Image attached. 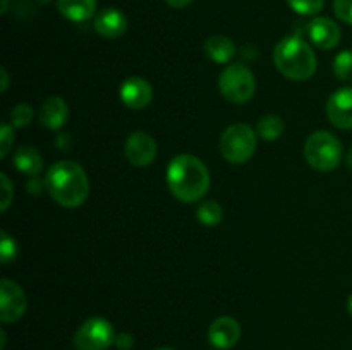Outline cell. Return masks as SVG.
Listing matches in <instances>:
<instances>
[{"mask_svg":"<svg viewBox=\"0 0 352 350\" xmlns=\"http://www.w3.org/2000/svg\"><path fill=\"white\" fill-rule=\"evenodd\" d=\"M45 187L57 205L78 208L89 194V182L85 168L71 160L55 161L47 172Z\"/></svg>","mask_w":352,"mask_h":350,"instance_id":"6da1fadb","label":"cell"},{"mask_svg":"<svg viewBox=\"0 0 352 350\" xmlns=\"http://www.w3.org/2000/svg\"><path fill=\"white\" fill-rule=\"evenodd\" d=\"M167 184L175 199L181 202H196L210 189V172L199 158L179 154L168 163Z\"/></svg>","mask_w":352,"mask_h":350,"instance_id":"7a4b0ae2","label":"cell"},{"mask_svg":"<svg viewBox=\"0 0 352 350\" xmlns=\"http://www.w3.org/2000/svg\"><path fill=\"white\" fill-rule=\"evenodd\" d=\"M274 62L278 72L292 81H306L316 72V55L299 36H287L278 41L274 50Z\"/></svg>","mask_w":352,"mask_h":350,"instance_id":"3957f363","label":"cell"},{"mask_svg":"<svg viewBox=\"0 0 352 350\" xmlns=\"http://www.w3.org/2000/svg\"><path fill=\"white\" fill-rule=\"evenodd\" d=\"M305 156L315 170L330 172L342 161V144L333 134L316 130L306 139Z\"/></svg>","mask_w":352,"mask_h":350,"instance_id":"277c9868","label":"cell"},{"mask_svg":"<svg viewBox=\"0 0 352 350\" xmlns=\"http://www.w3.org/2000/svg\"><path fill=\"white\" fill-rule=\"evenodd\" d=\"M256 136L248 124H234L220 137V153L229 163H246L256 150Z\"/></svg>","mask_w":352,"mask_h":350,"instance_id":"5b68a950","label":"cell"},{"mask_svg":"<svg viewBox=\"0 0 352 350\" xmlns=\"http://www.w3.org/2000/svg\"><path fill=\"white\" fill-rule=\"evenodd\" d=\"M219 88L223 98L232 103H246L253 98L256 81L250 67L244 64H230L219 78Z\"/></svg>","mask_w":352,"mask_h":350,"instance_id":"8992f818","label":"cell"},{"mask_svg":"<svg viewBox=\"0 0 352 350\" xmlns=\"http://www.w3.org/2000/svg\"><path fill=\"white\" fill-rule=\"evenodd\" d=\"M113 326L103 318H89L74 335L76 350H107L116 343Z\"/></svg>","mask_w":352,"mask_h":350,"instance_id":"52a82bcc","label":"cell"},{"mask_svg":"<svg viewBox=\"0 0 352 350\" xmlns=\"http://www.w3.org/2000/svg\"><path fill=\"white\" fill-rule=\"evenodd\" d=\"M28 307L23 288L12 280H0V319L3 323H14L23 318Z\"/></svg>","mask_w":352,"mask_h":350,"instance_id":"ba28073f","label":"cell"},{"mask_svg":"<svg viewBox=\"0 0 352 350\" xmlns=\"http://www.w3.org/2000/svg\"><path fill=\"white\" fill-rule=\"evenodd\" d=\"M124 153L134 167H148L153 163L155 156H157V143L148 132L136 130V132L129 134V137L126 139Z\"/></svg>","mask_w":352,"mask_h":350,"instance_id":"9c48e42d","label":"cell"},{"mask_svg":"<svg viewBox=\"0 0 352 350\" xmlns=\"http://www.w3.org/2000/svg\"><path fill=\"white\" fill-rule=\"evenodd\" d=\"M120 102L131 110H143L153 100V88H151L150 82L143 78H127L126 81H122L119 89Z\"/></svg>","mask_w":352,"mask_h":350,"instance_id":"30bf717a","label":"cell"},{"mask_svg":"<svg viewBox=\"0 0 352 350\" xmlns=\"http://www.w3.org/2000/svg\"><path fill=\"white\" fill-rule=\"evenodd\" d=\"M327 117L337 129H352V88H340L330 96Z\"/></svg>","mask_w":352,"mask_h":350,"instance_id":"8fae6325","label":"cell"},{"mask_svg":"<svg viewBox=\"0 0 352 350\" xmlns=\"http://www.w3.org/2000/svg\"><path fill=\"white\" fill-rule=\"evenodd\" d=\"M241 338V326L230 316H222L215 319L208 328V340L215 349H230Z\"/></svg>","mask_w":352,"mask_h":350,"instance_id":"7c38bea8","label":"cell"},{"mask_svg":"<svg viewBox=\"0 0 352 350\" xmlns=\"http://www.w3.org/2000/svg\"><path fill=\"white\" fill-rule=\"evenodd\" d=\"M308 34L320 50H332L340 43V27L329 17H315L308 24Z\"/></svg>","mask_w":352,"mask_h":350,"instance_id":"4fadbf2b","label":"cell"},{"mask_svg":"<svg viewBox=\"0 0 352 350\" xmlns=\"http://www.w3.org/2000/svg\"><path fill=\"white\" fill-rule=\"evenodd\" d=\"M95 30L100 36L116 40L127 31V17L119 9H103L95 17Z\"/></svg>","mask_w":352,"mask_h":350,"instance_id":"5bb4252c","label":"cell"},{"mask_svg":"<svg viewBox=\"0 0 352 350\" xmlns=\"http://www.w3.org/2000/svg\"><path fill=\"white\" fill-rule=\"evenodd\" d=\"M69 117L67 103L60 96H48L40 108V122L48 129H60Z\"/></svg>","mask_w":352,"mask_h":350,"instance_id":"9a60e30c","label":"cell"},{"mask_svg":"<svg viewBox=\"0 0 352 350\" xmlns=\"http://www.w3.org/2000/svg\"><path fill=\"white\" fill-rule=\"evenodd\" d=\"M57 9L65 19L82 23L95 16L96 0H57Z\"/></svg>","mask_w":352,"mask_h":350,"instance_id":"2e32d148","label":"cell"},{"mask_svg":"<svg viewBox=\"0 0 352 350\" xmlns=\"http://www.w3.org/2000/svg\"><path fill=\"white\" fill-rule=\"evenodd\" d=\"M14 165L17 170L30 177H36L43 168V158L40 151L33 146H21L14 153Z\"/></svg>","mask_w":352,"mask_h":350,"instance_id":"e0dca14e","label":"cell"},{"mask_svg":"<svg viewBox=\"0 0 352 350\" xmlns=\"http://www.w3.org/2000/svg\"><path fill=\"white\" fill-rule=\"evenodd\" d=\"M205 54L217 64H227L236 55V43L223 34H213L206 40Z\"/></svg>","mask_w":352,"mask_h":350,"instance_id":"ac0fdd59","label":"cell"},{"mask_svg":"<svg viewBox=\"0 0 352 350\" xmlns=\"http://www.w3.org/2000/svg\"><path fill=\"white\" fill-rule=\"evenodd\" d=\"M284 132V122L277 115H265L258 120L256 134L265 141H275Z\"/></svg>","mask_w":352,"mask_h":350,"instance_id":"d6986e66","label":"cell"},{"mask_svg":"<svg viewBox=\"0 0 352 350\" xmlns=\"http://www.w3.org/2000/svg\"><path fill=\"white\" fill-rule=\"evenodd\" d=\"M196 215H198V220L203 223V225L213 226V225H219V223L222 222L223 209L217 201H205L199 205Z\"/></svg>","mask_w":352,"mask_h":350,"instance_id":"ffe728a7","label":"cell"},{"mask_svg":"<svg viewBox=\"0 0 352 350\" xmlns=\"http://www.w3.org/2000/svg\"><path fill=\"white\" fill-rule=\"evenodd\" d=\"M333 74L340 81L352 82V50H344L333 60Z\"/></svg>","mask_w":352,"mask_h":350,"instance_id":"44dd1931","label":"cell"},{"mask_svg":"<svg viewBox=\"0 0 352 350\" xmlns=\"http://www.w3.org/2000/svg\"><path fill=\"white\" fill-rule=\"evenodd\" d=\"M292 10L302 16H315L323 9L325 0H287Z\"/></svg>","mask_w":352,"mask_h":350,"instance_id":"7402d4cb","label":"cell"},{"mask_svg":"<svg viewBox=\"0 0 352 350\" xmlns=\"http://www.w3.org/2000/svg\"><path fill=\"white\" fill-rule=\"evenodd\" d=\"M17 256V244L6 230H2V235H0V261L3 264H9L16 259Z\"/></svg>","mask_w":352,"mask_h":350,"instance_id":"603a6c76","label":"cell"},{"mask_svg":"<svg viewBox=\"0 0 352 350\" xmlns=\"http://www.w3.org/2000/svg\"><path fill=\"white\" fill-rule=\"evenodd\" d=\"M33 120V108L26 103H19L10 110V124L14 127H26Z\"/></svg>","mask_w":352,"mask_h":350,"instance_id":"cb8c5ba5","label":"cell"},{"mask_svg":"<svg viewBox=\"0 0 352 350\" xmlns=\"http://www.w3.org/2000/svg\"><path fill=\"white\" fill-rule=\"evenodd\" d=\"M14 144V130L9 124H2L0 127V158H6L10 153Z\"/></svg>","mask_w":352,"mask_h":350,"instance_id":"d4e9b609","label":"cell"},{"mask_svg":"<svg viewBox=\"0 0 352 350\" xmlns=\"http://www.w3.org/2000/svg\"><path fill=\"white\" fill-rule=\"evenodd\" d=\"M333 12L340 21L352 26V0H333Z\"/></svg>","mask_w":352,"mask_h":350,"instance_id":"484cf974","label":"cell"},{"mask_svg":"<svg viewBox=\"0 0 352 350\" xmlns=\"http://www.w3.org/2000/svg\"><path fill=\"white\" fill-rule=\"evenodd\" d=\"M0 180H2V202H0V211H7V208H9L14 198L12 182L9 180V177L6 174H0Z\"/></svg>","mask_w":352,"mask_h":350,"instance_id":"4316f807","label":"cell"},{"mask_svg":"<svg viewBox=\"0 0 352 350\" xmlns=\"http://www.w3.org/2000/svg\"><path fill=\"white\" fill-rule=\"evenodd\" d=\"M113 345L119 350H131L134 345V338L129 333H120V335L116 336V343Z\"/></svg>","mask_w":352,"mask_h":350,"instance_id":"83f0119b","label":"cell"},{"mask_svg":"<svg viewBox=\"0 0 352 350\" xmlns=\"http://www.w3.org/2000/svg\"><path fill=\"white\" fill-rule=\"evenodd\" d=\"M165 2L170 7H174V9H184V7H188L192 0H165Z\"/></svg>","mask_w":352,"mask_h":350,"instance_id":"f1b7e54d","label":"cell"},{"mask_svg":"<svg viewBox=\"0 0 352 350\" xmlns=\"http://www.w3.org/2000/svg\"><path fill=\"white\" fill-rule=\"evenodd\" d=\"M0 75H2V79H0V81H2V86H0V91L6 93L7 91V86H9V74H7V71L3 67L0 69Z\"/></svg>","mask_w":352,"mask_h":350,"instance_id":"f546056e","label":"cell"},{"mask_svg":"<svg viewBox=\"0 0 352 350\" xmlns=\"http://www.w3.org/2000/svg\"><path fill=\"white\" fill-rule=\"evenodd\" d=\"M346 163H347V167L352 170V150H349V153L346 154Z\"/></svg>","mask_w":352,"mask_h":350,"instance_id":"4dcf8cb0","label":"cell"},{"mask_svg":"<svg viewBox=\"0 0 352 350\" xmlns=\"http://www.w3.org/2000/svg\"><path fill=\"white\" fill-rule=\"evenodd\" d=\"M7 5H9V0H2V7H0V12L6 14L7 12Z\"/></svg>","mask_w":352,"mask_h":350,"instance_id":"1f68e13d","label":"cell"},{"mask_svg":"<svg viewBox=\"0 0 352 350\" xmlns=\"http://www.w3.org/2000/svg\"><path fill=\"white\" fill-rule=\"evenodd\" d=\"M347 311H349V314L352 316V295L347 299Z\"/></svg>","mask_w":352,"mask_h":350,"instance_id":"d6a6232c","label":"cell"},{"mask_svg":"<svg viewBox=\"0 0 352 350\" xmlns=\"http://www.w3.org/2000/svg\"><path fill=\"white\" fill-rule=\"evenodd\" d=\"M157 350H174V349H168V347H160V349H157Z\"/></svg>","mask_w":352,"mask_h":350,"instance_id":"836d02e7","label":"cell"}]
</instances>
